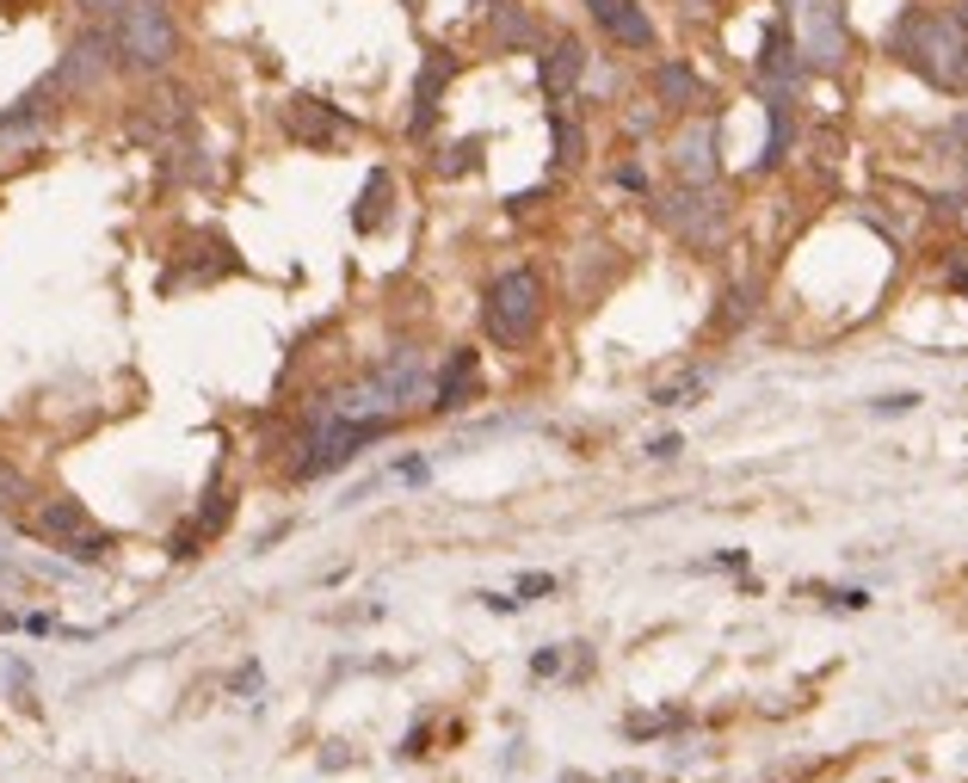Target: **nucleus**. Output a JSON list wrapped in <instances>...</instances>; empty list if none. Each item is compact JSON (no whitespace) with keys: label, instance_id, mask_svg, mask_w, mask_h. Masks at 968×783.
I'll return each mask as SVG.
<instances>
[{"label":"nucleus","instance_id":"nucleus-1","mask_svg":"<svg viewBox=\"0 0 968 783\" xmlns=\"http://www.w3.org/2000/svg\"><path fill=\"white\" fill-rule=\"evenodd\" d=\"M889 50L907 68H919L931 87H943V94L962 87L968 80V7H956V13H931V7L901 13L889 31Z\"/></svg>","mask_w":968,"mask_h":783},{"label":"nucleus","instance_id":"nucleus-2","mask_svg":"<svg viewBox=\"0 0 968 783\" xmlns=\"http://www.w3.org/2000/svg\"><path fill=\"white\" fill-rule=\"evenodd\" d=\"M111 19V50H118V68H130V75H167L173 62H179V50H186V31H179V19H173L167 0H130V7H118Z\"/></svg>","mask_w":968,"mask_h":783},{"label":"nucleus","instance_id":"nucleus-3","mask_svg":"<svg viewBox=\"0 0 968 783\" xmlns=\"http://www.w3.org/2000/svg\"><path fill=\"white\" fill-rule=\"evenodd\" d=\"M481 327L500 352H518L531 345L537 327H544V278L531 266H506L500 278L488 284V303H481Z\"/></svg>","mask_w":968,"mask_h":783},{"label":"nucleus","instance_id":"nucleus-4","mask_svg":"<svg viewBox=\"0 0 968 783\" xmlns=\"http://www.w3.org/2000/svg\"><path fill=\"white\" fill-rule=\"evenodd\" d=\"M26 531L43 537V544H56L68 561H80V568H99V561H111V549H118V537H111L106 525H94V512H87L75 493L38 500L31 518H26Z\"/></svg>","mask_w":968,"mask_h":783},{"label":"nucleus","instance_id":"nucleus-5","mask_svg":"<svg viewBox=\"0 0 968 783\" xmlns=\"http://www.w3.org/2000/svg\"><path fill=\"white\" fill-rule=\"evenodd\" d=\"M364 376H371L377 401H383L389 413H401L408 401H426V395H432V364H426L420 345H389V352H383V359H377Z\"/></svg>","mask_w":968,"mask_h":783},{"label":"nucleus","instance_id":"nucleus-6","mask_svg":"<svg viewBox=\"0 0 968 783\" xmlns=\"http://www.w3.org/2000/svg\"><path fill=\"white\" fill-rule=\"evenodd\" d=\"M111 68H118L111 31H80V38L62 50V62L50 68V87H56L62 99H68V94H94V87L111 75Z\"/></svg>","mask_w":968,"mask_h":783},{"label":"nucleus","instance_id":"nucleus-7","mask_svg":"<svg viewBox=\"0 0 968 783\" xmlns=\"http://www.w3.org/2000/svg\"><path fill=\"white\" fill-rule=\"evenodd\" d=\"M796 56H809L814 68H839L845 56V26H839V7L833 0H796Z\"/></svg>","mask_w":968,"mask_h":783},{"label":"nucleus","instance_id":"nucleus-8","mask_svg":"<svg viewBox=\"0 0 968 783\" xmlns=\"http://www.w3.org/2000/svg\"><path fill=\"white\" fill-rule=\"evenodd\" d=\"M284 136L303 148H333L340 136H352V118H345L340 106H327V99L315 94H296L291 106H284Z\"/></svg>","mask_w":968,"mask_h":783},{"label":"nucleus","instance_id":"nucleus-9","mask_svg":"<svg viewBox=\"0 0 968 783\" xmlns=\"http://www.w3.org/2000/svg\"><path fill=\"white\" fill-rule=\"evenodd\" d=\"M666 223H673L685 241L710 247V241H722V223H729V204H722L716 192H703V186H685L673 204H666Z\"/></svg>","mask_w":968,"mask_h":783},{"label":"nucleus","instance_id":"nucleus-10","mask_svg":"<svg viewBox=\"0 0 968 783\" xmlns=\"http://www.w3.org/2000/svg\"><path fill=\"white\" fill-rule=\"evenodd\" d=\"M457 80V56L451 50H426L420 75H413V111H408V136H426L438 118V99H444V87Z\"/></svg>","mask_w":968,"mask_h":783},{"label":"nucleus","instance_id":"nucleus-11","mask_svg":"<svg viewBox=\"0 0 968 783\" xmlns=\"http://www.w3.org/2000/svg\"><path fill=\"white\" fill-rule=\"evenodd\" d=\"M481 395V359L469 352V345H457L451 359H444V371H438V383H432V413H457V408H469V401Z\"/></svg>","mask_w":968,"mask_h":783},{"label":"nucleus","instance_id":"nucleus-12","mask_svg":"<svg viewBox=\"0 0 968 783\" xmlns=\"http://www.w3.org/2000/svg\"><path fill=\"white\" fill-rule=\"evenodd\" d=\"M586 13L605 38H617L624 50H654V19L642 13L636 0H586Z\"/></svg>","mask_w":968,"mask_h":783},{"label":"nucleus","instance_id":"nucleus-13","mask_svg":"<svg viewBox=\"0 0 968 783\" xmlns=\"http://www.w3.org/2000/svg\"><path fill=\"white\" fill-rule=\"evenodd\" d=\"M580 75H586V50H580V38H556V43H544V56H537V87H544L549 99H568Z\"/></svg>","mask_w":968,"mask_h":783},{"label":"nucleus","instance_id":"nucleus-14","mask_svg":"<svg viewBox=\"0 0 968 783\" xmlns=\"http://www.w3.org/2000/svg\"><path fill=\"white\" fill-rule=\"evenodd\" d=\"M673 167H678V179H685V186H703V179H716V118H697L685 136H678Z\"/></svg>","mask_w":968,"mask_h":783},{"label":"nucleus","instance_id":"nucleus-15","mask_svg":"<svg viewBox=\"0 0 968 783\" xmlns=\"http://www.w3.org/2000/svg\"><path fill=\"white\" fill-rule=\"evenodd\" d=\"M389 198H395V179L377 167L371 179H364V198L352 204V228H359V235H377V228L389 223Z\"/></svg>","mask_w":968,"mask_h":783},{"label":"nucleus","instance_id":"nucleus-16","mask_svg":"<svg viewBox=\"0 0 968 783\" xmlns=\"http://www.w3.org/2000/svg\"><path fill=\"white\" fill-rule=\"evenodd\" d=\"M654 94H661V106L691 111V99H697V75H691V62H661V68H654Z\"/></svg>","mask_w":968,"mask_h":783},{"label":"nucleus","instance_id":"nucleus-17","mask_svg":"<svg viewBox=\"0 0 968 783\" xmlns=\"http://www.w3.org/2000/svg\"><path fill=\"white\" fill-rule=\"evenodd\" d=\"M31 506H38L31 476H26V469H13V463H0V518H19V525H26Z\"/></svg>","mask_w":968,"mask_h":783},{"label":"nucleus","instance_id":"nucleus-18","mask_svg":"<svg viewBox=\"0 0 968 783\" xmlns=\"http://www.w3.org/2000/svg\"><path fill=\"white\" fill-rule=\"evenodd\" d=\"M703 389H710V376L691 371V376H678V383H661V389H654V408H691Z\"/></svg>","mask_w":968,"mask_h":783},{"label":"nucleus","instance_id":"nucleus-19","mask_svg":"<svg viewBox=\"0 0 968 783\" xmlns=\"http://www.w3.org/2000/svg\"><path fill=\"white\" fill-rule=\"evenodd\" d=\"M493 26H500V38L512 43V50H525V43H537V31H531V19H525V7H518V0H506L500 13H493Z\"/></svg>","mask_w":968,"mask_h":783},{"label":"nucleus","instance_id":"nucleus-20","mask_svg":"<svg viewBox=\"0 0 968 783\" xmlns=\"http://www.w3.org/2000/svg\"><path fill=\"white\" fill-rule=\"evenodd\" d=\"M673 728H685V709H661V716H629V722H624L629 741H648V734H673Z\"/></svg>","mask_w":968,"mask_h":783},{"label":"nucleus","instance_id":"nucleus-21","mask_svg":"<svg viewBox=\"0 0 968 783\" xmlns=\"http://www.w3.org/2000/svg\"><path fill=\"white\" fill-rule=\"evenodd\" d=\"M481 167V136H463V143H451V155L438 160V173H476Z\"/></svg>","mask_w":968,"mask_h":783},{"label":"nucleus","instance_id":"nucleus-22","mask_svg":"<svg viewBox=\"0 0 968 783\" xmlns=\"http://www.w3.org/2000/svg\"><path fill=\"white\" fill-rule=\"evenodd\" d=\"M783 143H790V106H783V99H771V143H765V167H778V160H783Z\"/></svg>","mask_w":968,"mask_h":783},{"label":"nucleus","instance_id":"nucleus-23","mask_svg":"<svg viewBox=\"0 0 968 783\" xmlns=\"http://www.w3.org/2000/svg\"><path fill=\"white\" fill-rule=\"evenodd\" d=\"M549 136H556V155H561V167H574L580 160V130H574L561 111H549Z\"/></svg>","mask_w":968,"mask_h":783},{"label":"nucleus","instance_id":"nucleus-24","mask_svg":"<svg viewBox=\"0 0 968 783\" xmlns=\"http://www.w3.org/2000/svg\"><path fill=\"white\" fill-rule=\"evenodd\" d=\"M228 691H235V697H260V691H266V673H260V660H241L235 673H228Z\"/></svg>","mask_w":968,"mask_h":783},{"label":"nucleus","instance_id":"nucleus-25","mask_svg":"<svg viewBox=\"0 0 968 783\" xmlns=\"http://www.w3.org/2000/svg\"><path fill=\"white\" fill-rule=\"evenodd\" d=\"M561 666H568V654H561V648H537V654H531V673H537V678H556Z\"/></svg>","mask_w":968,"mask_h":783},{"label":"nucleus","instance_id":"nucleus-26","mask_svg":"<svg viewBox=\"0 0 968 783\" xmlns=\"http://www.w3.org/2000/svg\"><path fill=\"white\" fill-rule=\"evenodd\" d=\"M544 593H556V574H525L518 580V598H544Z\"/></svg>","mask_w":968,"mask_h":783},{"label":"nucleus","instance_id":"nucleus-27","mask_svg":"<svg viewBox=\"0 0 968 783\" xmlns=\"http://www.w3.org/2000/svg\"><path fill=\"white\" fill-rule=\"evenodd\" d=\"M481 605H488V611H500V617H512L525 598H518V593H481Z\"/></svg>","mask_w":968,"mask_h":783},{"label":"nucleus","instance_id":"nucleus-28","mask_svg":"<svg viewBox=\"0 0 968 783\" xmlns=\"http://www.w3.org/2000/svg\"><path fill=\"white\" fill-rule=\"evenodd\" d=\"M876 413H913L919 408V395H882V401H870Z\"/></svg>","mask_w":968,"mask_h":783},{"label":"nucleus","instance_id":"nucleus-29","mask_svg":"<svg viewBox=\"0 0 968 783\" xmlns=\"http://www.w3.org/2000/svg\"><path fill=\"white\" fill-rule=\"evenodd\" d=\"M678 451H685V439H673V432H666V439H654V444H648V457H661V463H673Z\"/></svg>","mask_w":968,"mask_h":783},{"label":"nucleus","instance_id":"nucleus-30","mask_svg":"<svg viewBox=\"0 0 968 783\" xmlns=\"http://www.w3.org/2000/svg\"><path fill=\"white\" fill-rule=\"evenodd\" d=\"M395 476H401V481H426V463H420V457H401Z\"/></svg>","mask_w":968,"mask_h":783},{"label":"nucleus","instance_id":"nucleus-31","mask_svg":"<svg viewBox=\"0 0 968 783\" xmlns=\"http://www.w3.org/2000/svg\"><path fill=\"white\" fill-rule=\"evenodd\" d=\"M617 179H624L629 192H648V173H642V167H617Z\"/></svg>","mask_w":968,"mask_h":783},{"label":"nucleus","instance_id":"nucleus-32","mask_svg":"<svg viewBox=\"0 0 968 783\" xmlns=\"http://www.w3.org/2000/svg\"><path fill=\"white\" fill-rule=\"evenodd\" d=\"M426 753V728H413L408 741H401V758H420Z\"/></svg>","mask_w":968,"mask_h":783},{"label":"nucleus","instance_id":"nucleus-33","mask_svg":"<svg viewBox=\"0 0 968 783\" xmlns=\"http://www.w3.org/2000/svg\"><path fill=\"white\" fill-rule=\"evenodd\" d=\"M87 13H118V7H130V0H80Z\"/></svg>","mask_w":968,"mask_h":783},{"label":"nucleus","instance_id":"nucleus-34","mask_svg":"<svg viewBox=\"0 0 968 783\" xmlns=\"http://www.w3.org/2000/svg\"><path fill=\"white\" fill-rule=\"evenodd\" d=\"M605 783H648V777H642V771H610Z\"/></svg>","mask_w":968,"mask_h":783},{"label":"nucleus","instance_id":"nucleus-35","mask_svg":"<svg viewBox=\"0 0 968 783\" xmlns=\"http://www.w3.org/2000/svg\"><path fill=\"white\" fill-rule=\"evenodd\" d=\"M950 136H956V148L968 155V118H956V130H950Z\"/></svg>","mask_w":968,"mask_h":783},{"label":"nucleus","instance_id":"nucleus-36","mask_svg":"<svg viewBox=\"0 0 968 783\" xmlns=\"http://www.w3.org/2000/svg\"><path fill=\"white\" fill-rule=\"evenodd\" d=\"M950 284H956V291H962V296H968V272H956V278H950Z\"/></svg>","mask_w":968,"mask_h":783},{"label":"nucleus","instance_id":"nucleus-37","mask_svg":"<svg viewBox=\"0 0 968 783\" xmlns=\"http://www.w3.org/2000/svg\"><path fill=\"white\" fill-rule=\"evenodd\" d=\"M556 783H593V777H580V771H568V777H556Z\"/></svg>","mask_w":968,"mask_h":783}]
</instances>
